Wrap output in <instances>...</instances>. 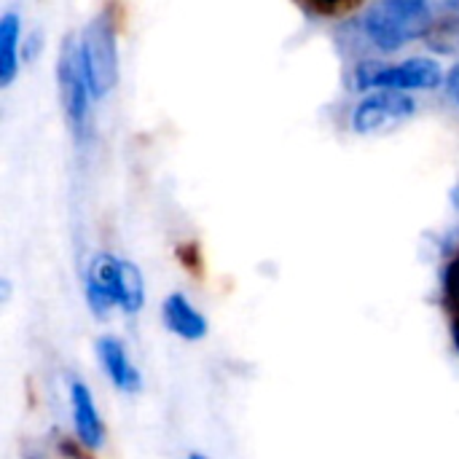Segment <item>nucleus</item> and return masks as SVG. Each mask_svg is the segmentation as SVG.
Here are the masks:
<instances>
[{"instance_id": "obj_15", "label": "nucleus", "mask_w": 459, "mask_h": 459, "mask_svg": "<svg viewBox=\"0 0 459 459\" xmlns=\"http://www.w3.org/2000/svg\"><path fill=\"white\" fill-rule=\"evenodd\" d=\"M188 459H207L204 455H199V452H194V455H188Z\"/></svg>"}, {"instance_id": "obj_13", "label": "nucleus", "mask_w": 459, "mask_h": 459, "mask_svg": "<svg viewBox=\"0 0 459 459\" xmlns=\"http://www.w3.org/2000/svg\"><path fill=\"white\" fill-rule=\"evenodd\" d=\"M452 336H455V344L459 350V309L455 312V320H452Z\"/></svg>"}, {"instance_id": "obj_2", "label": "nucleus", "mask_w": 459, "mask_h": 459, "mask_svg": "<svg viewBox=\"0 0 459 459\" xmlns=\"http://www.w3.org/2000/svg\"><path fill=\"white\" fill-rule=\"evenodd\" d=\"M78 54L83 65V75L94 100H102L118 83V46L116 27L108 11L97 13L78 38Z\"/></svg>"}, {"instance_id": "obj_7", "label": "nucleus", "mask_w": 459, "mask_h": 459, "mask_svg": "<svg viewBox=\"0 0 459 459\" xmlns=\"http://www.w3.org/2000/svg\"><path fill=\"white\" fill-rule=\"evenodd\" d=\"M97 358L105 371V377L113 382L116 390L121 393H140L143 390V377L134 368V363L126 355V347L118 336H100L97 339Z\"/></svg>"}, {"instance_id": "obj_5", "label": "nucleus", "mask_w": 459, "mask_h": 459, "mask_svg": "<svg viewBox=\"0 0 459 459\" xmlns=\"http://www.w3.org/2000/svg\"><path fill=\"white\" fill-rule=\"evenodd\" d=\"M417 110V102L411 94L403 91H377L368 94L358 102L355 113H352V126L366 134V132H377L393 124H401L406 118H411Z\"/></svg>"}, {"instance_id": "obj_14", "label": "nucleus", "mask_w": 459, "mask_h": 459, "mask_svg": "<svg viewBox=\"0 0 459 459\" xmlns=\"http://www.w3.org/2000/svg\"><path fill=\"white\" fill-rule=\"evenodd\" d=\"M452 202H455V207L459 210V183H457V188L452 191Z\"/></svg>"}, {"instance_id": "obj_9", "label": "nucleus", "mask_w": 459, "mask_h": 459, "mask_svg": "<svg viewBox=\"0 0 459 459\" xmlns=\"http://www.w3.org/2000/svg\"><path fill=\"white\" fill-rule=\"evenodd\" d=\"M116 304L126 315H137L145 307V277L134 261L118 258L116 266Z\"/></svg>"}, {"instance_id": "obj_11", "label": "nucleus", "mask_w": 459, "mask_h": 459, "mask_svg": "<svg viewBox=\"0 0 459 459\" xmlns=\"http://www.w3.org/2000/svg\"><path fill=\"white\" fill-rule=\"evenodd\" d=\"M444 293H446V301L452 304V309H459V253L446 264L444 269Z\"/></svg>"}, {"instance_id": "obj_6", "label": "nucleus", "mask_w": 459, "mask_h": 459, "mask_svg": "<svg viewBox=\"0 0 459 459\" xmlns=\"http://www.w3.org/2000/svg\"><path fill=\"white\" fill-rule=\"evenodd\" d=\"M70 409H73V425H75L78 441L86 449L100 452L105 446V422L97 411L91 390L78 379L70 382Z\"/></svg>"}, {"instance_id": "obj_8", "label": "nucleus", "mask_w": 459, "mask_h": 459, "mask_svg": "<svg viewBox=\"0 0 459 459\" xmlns=\"http://www.w3.org/2000/svg\"><path fill=\"white\" fill-rule=\"evenodd\" d=\"M161 320L167 331L180 336L183 342H202L210 331L207 317L188 301L186 293H169L161 304Z\"/></svg>"}, {"instance_id": "obj_12", "label": "nucleus", "mask_w": 459, "mask_h": 459, "mask_svg": "<svg viewBox=\"0 0 459 459\" xmlns=\"http://www.w3.org/2000/svg\"><path fill=\"white\" fill-rule=\"evenodd\" d=\"M446 94L459 105V65H455L446 75Z\"/></svg>"}, {"instance_id": "obj_1", "label": "nucleus", "mask_w": 459, "mask_h": 459, "mask_svg": "<svg viewBox=\"0 0 459 459\" xmlns=\"http://www.w3.org/2000/svg\"><path fill=\"white\" fill-rule=\"evenodd\" d=\"M363 32L385 51H401L417 38H428L436 27V5L425 0H379L363 11Z\"/></svg>"}, {"instance_id": "obj_4", "label": "nucleus", "mask_w": 459, "mask_h": 459, "mask_svg": "<svg viewBox=\"0 0 459 459\" xmlns=\"http://www.w3.org/2000/svg\"><path fill=\"white\" fill-rule=\"evenodd\" d=\"M56 83H59V100L65 108V116L73 126V134L81 140L89 129V113H91V91L83 75L81 54H78V40L67 35L59 46V59H56Z\"/></svg>"}, {"instance_id": "obj_10", "label": "nucleus", "mask_w": 459, "mask_h": 459, "mask_svg": "<svg viewBox=\"0 0 459 459\" xmlns=\"http://www.w3.org/2000/svg\"><path fill=\"white\" fill-rule=\"evenodd\" d=\"M22 19L16 11L0 13V86H11L19 73Z\"/></svg>"}, {"instance_id": "obj_3", "label": "nucleus", "mask_w": 459, "mask_h": 459, "mask_svg": "<svg viewBox=\"0 0 459 459\" xmlns=\"http://www.w3.org/2000/svg\"><path fill=\"white\" fill-rule=\"evenodd\" d=\"M444 70L430 56H411L398 65L363 62L355 73V89H379V91H428L438 89Z\"/></svg>"}]
</instances>
